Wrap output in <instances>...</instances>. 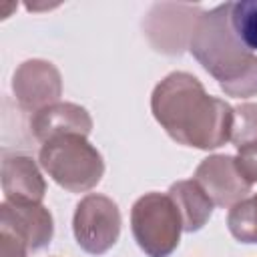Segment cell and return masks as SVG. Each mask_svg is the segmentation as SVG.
<instances>
[{"mask_svg":"<svg viewBox=\"0 0 257 257\" xmlns=\"http://www.w3.org/2000/svg\"><path fill=\"white\" fill-rule=\"evenodd\" d=\"M201 10L189 4L161 2L151 6L143 22L151 44L167 54H179L191 42V34Z\"/></svg>","mask_w":257,"mask_h":257,"instance_id":"cell-7","label":"cell"},{"mask_svg":"<svg viewBox=\"0 0 257 257\" xmlns=\"http://www.w3.org/2000/svg\"><path fill=\"white\" fill-rule=\"evenodd\" d=\"M235 165L239 175L249 183H257V143H249L237 149V157H235Z\"/></svg>","mask_w":257,"mask_h":257,"instance_id":"cell-16","label":"cell"},{"mask_svg":"<svg viewBox=\"0 0 257 257\" xmlns=\"http://www.w3.org/2000/svg\"><path fill=\"white\" fill-rule=\"evenodd\" d=\"M229 14L231 2L201 12L189 50L229 96L245 98L257 94V54L247 50L235 36Z\"/></svg>","mask_w":257,"mask_h":257,"instance_id":"cell-2","label":"cell"},{"mask_svg":"<svg viewBox=\"0 0 257 257\" xmlns=\"http://www.w3.org/2000/svg\"><path fill=\"white\" fill-rule=\"evenodd\" d=\"M171 199L175 201L181 219H183V231L193 233L203 229V225L209 221L215 203L211 201V197L203 191V187L191 179V181H179L175 185H171L169 189Z\"/></svg>","mask_w":257,"mask_h":257,"instance_id":"cell-12","label":"cell"},{"mask_svg":"<svg viewBox=\"0 0 257 257\" xmlns=\"http://www.w3.org/2000/svg\"><path fill=\"white\" fill-rule=\"evenodd\" d=\"M72 231L78 247L86 253H106L120 235V211L116 203L104 195H86L76 205Z\"/></svg>","mask_w":257,"mask_h":257,"instance_id":"cell-6","label":"cell"},{"mask_svg":"<svg viewBox=\"0 0 257 257\" xmlns=\"http://www.w3.org/2000/svg\"><path fill=\"white\" fill-rule=\"evenodd\" d=\"M30 128L34 137L42 143L60 135H88L92 128V118L86 108L72 102H54L30 118Z\"/></svg>","mask_w":257,"mask_h":257,"instance_id":"cell-10","label":"cell"},{"mask_svg":"<svg viewBox=\"0 0 257 257\" xmlns=\"http://www.w3.org/2000/svg\"><path fill=\"white\" fill-rule=\"evenodd\" d=\"M231 235L241 243H257V195L245 197L227 215Z\"/></svg>","mask_w":257,"mask_h":257,"instance_id":"cell-13","label":"cell"},{"mask_svg":"<svg viewBox=\"0 0 257 257\" xmlns=\"http://www.w3.org/2000/svg\"><path fill=\"white\" fill-rule=\"evenodd\" d=\"M231 143L239 149L249 143H257V104H241L235 108Z\"/></svg>","mask_w":257,"mask_h":257,"instance_id":"cell-15","label":"cell"},{"mask_svg":"<svg viewBox=\"0 0 257 257\" xmlns=\"http://www.w3.org/2000/svg\"><path fill=\"white\" fill-rule=\"evenodd\" d=\"M40 165L66 191L84 193L98 185L104 163L84 135H60L40 149Z\"/></svg>","mask_w":257,"mask_h":257,"instance_id":"cell-3","label":"cell"},{"mask_svg":"<svg viewBox=\"0 0 257 257\" xmlns=\"http://www.w3.org/2000/svg\"><path fill=\"white\" fill-rule=\"evenodd\" d=\"M52 215L40 203H8L0 207V257H26L52 239Z\"/></svg>","mask_w":257,"mask_h":257,"instance_id":"cell-5","label":"cell"},{"mask_svg":"<svg viewBox=\"0 0 257 257\" xmlns=\"http://www.w3.org/2000/svg\"><path fill=\"white\" fill-rule=\"evenodd\" d=\"M195 181L219 207H233L243 201L251 185L239 175L235 157L213 155L207 157L195 171Z\"/></svg>","mask_w":257,"mask_h":257,"instance_id":"cell-9","label":"cell"},{"mask_svg":"<svg viewBox=\"0 0 257 257\" xmlns=\"http://www.w3.org/2000/svg\"><path fill=\"white\" fill-rule=\"evenodd\" d=\"M231 28L241 44L257 54V0L231 2Z\"/></svg>","mask_w":257,"mask_h":257,"instance_id":"cell-14","label":"cell"},{"mask_svg":"<svg viewBox=\"0 0 257 257\" xmlns=\"http://www.w3.org/2000/svg\"><path fill=\"white\" fill-rule=\"evenodd\" d=\"M151 108L157 122L185 147L217 149L231 141L235 108L207 94L199 78L171 72L153 90Z\"/></svg>","mask_w":257,"mask_h":257,"instance_id":"cell-1","label":"cell"},{"mask_svg":"<svg viewBox=\"0 0 257 257\" xmlns=\"http://www.w3.org/2000/svg\"><path fill=\"white\" fill-rule=\"evenodd\" d=\"M12 88L18 104L24 110L38 112L54 104L62 94L60 72L52 62L46 60H26L22 62L12 78Z\"/></svg>","mask_w":257,"mask_h":257,"instance_id":"cell-8","label":"cell"},{"mask_svg":"<svg viewBox=\"0 0 257 257\" xmlns=\"http://www.w3.org/2000/svg\"><path fill=\"white\" fill-rule=\"evenodd\" d=\"M2 189L8 203H40L46 185L30 157L14 155L2 163Z\"/></svg>","mask_w":257,"mask_h":257,"instance_id":"cell-11","label":"cell"},{"mask_svg":"<svg viewBox=\"0 0 257 257\" xmlns=\"http://www.w3.org/2000/svg\"><path fill=\"white\" fill-rule=\"evenodd\" d=\"M131 227L149 257H169L179 245L183 219L171 195L147 193L133 205Z\"/></svg>","mask_w":257,"mask_h":257,"instance_id":"cell-4","label":"cell"}]
</instances>
